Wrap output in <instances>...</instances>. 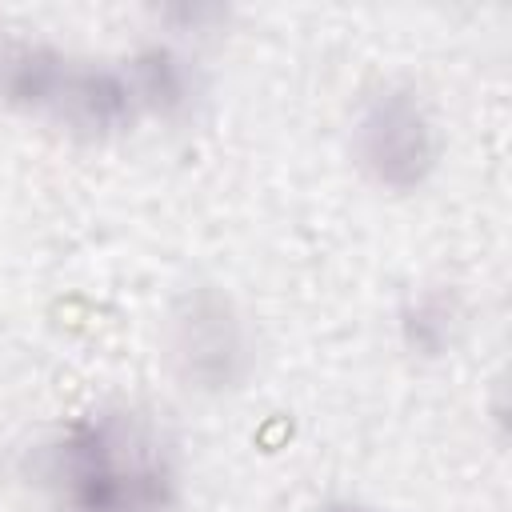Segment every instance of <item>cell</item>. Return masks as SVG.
I'll return each mask as SVG.
<instances>
[{"mask_svg":"<svg viewBox=\"0 0 512 512\" xmlns=\"http://www.w3.org/2000/svg\"><path fill=\"white\" fill-rule=\"evenodd\" d=\"M40 476L60 512H172L180 472L164 428L136 408H96L44 444Z\"/></svg>","mask_w":512,"mask_h":512,"instance_id":"cell-1","label":"cell"},{"mask_svg":"<svg viewBox=\"0 0 512 512\" xmlns=\"http://www.w3.org/2000/svg\"><path fill=\"white\" fill-rule=\"evenodd\" d=\"M0 108L76 136H116L140 120L124 68L72 56L12 28H0Z\"/></svg>","mask_w":512,"mask_h":512,"instance_id":"cell-2","label":"cell"},{"mask_svg":"<svg viewBox=\"0 0 512 512\" xmlns=\"http://www.w3.org/2000/svg\"><path fill=\"white\" fill-rule=\"evenodd\" d=\"M172 376L200 396H224L252 372V332L236 300L216 284L184 288L164 316Z\"/></svg>","mask_w":512,"mask_h":512,"instance_id":"cell-3","label":"cell"},{"mask_svg":"<svg viewBox=\"0 0 512 512\" xmlns=\"http://www.w3.org/2000/svg\"><path fill=\"white\" fill-rule=\"evenodd\" d=\"M352 156L360 172L384 192H416L440 160L432 108L408 84H380L352 120Z\"/></svg>","mask_w":512,"mask_h":512,"instance_id":"cell-4","label":"cell"},{"mask_svg":"<svg viewBox=\"0 0 512 512\" xmlns=\"http://www.w3.org/2000/svg\"><path fill=\"white\" fill-rule=\"evenodd\" d=\"M124 76L132 84V96H136L140 116L148 112V116L172 120V116H180V112L192 108L196 72L188 64V56H180L168 44H148V48L132 52L124 60Z\"/></svg>","mask_w":512,"mask_h":512,"instance_id":"cell-5","label":"cell"},{"mask_svg":"<svg viewBox=\"0 0 512 512\" xmlns=\"http://www.w3.org/2000/svg\"><path fill=\"white\" fill-rule=\"evenodd\" d=\"M456 304L444 292H420L408 296V304L400 308V340L412 356H440L452 336H456Z\"/></svg>","mask_w":512,"mask_h":512,"instance_id":"cell-6","label":"cell"},{"mask_svg":"<svg viewBox=\"0 0 512 512\" xmlns=\"http://www.w3.org/2000/svg\"><path fill=\"white\" fill-rule=\"evenodd\" d=\"M328 512H348V508H328Z\"/></svg>","mask_w":512,"mask_h":512,"instance_id":"cell-7","label":"cell"}]
</instances>
